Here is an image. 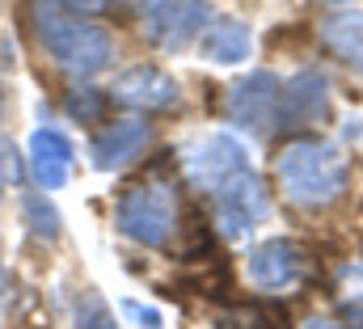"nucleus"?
I'll list each match as a JSON object with an SVG mask.
<instances>
[{
	"mask_svg": "<svg viewBox=\"0 0 363 329\" xmlns=\"http://www.w3.org/2000/svg\"><path fill=\"white\" fill-rule=\"evenodd\" d=\"M274 169H279L283 194L300 207H325L347 190V157L317 135L287 140Z\"/></svg>",
	"mask_w": 363,
	"mask_h": 329,
	"instance_id": "1",
	"label": "nucleus"
},
{
	"mask_svg": "<svg viewBox=\"0 0 363 329\" xmlns=\"http://www.w3.org/2000/svg\"><path fill=\"white\" fill-rule=\"evenodd\" d=\"M114 224L131 241L161 249L178 228V194H174V186L161 182V177H144V182L123 186L118 207H114Z\"/></svg>",
	"mask_w": 363,
	"mask_h": 329,
	"instance_id": "2",
	"label": "nucleus"
},
{
	"mask_svg": "<svg viewBox=\"0 0 363 329\" xmlns=\"http://www.w3.org/2000/svg\"><path fill=\"white\" fill-rule=\"evenodd\" d=\"M38 38L51 51V60L72 77H93L114 55L110 34L93 21H77V17H55V13L38 17Z\"/></svg>",
	"mask_w": 363,
	"mask_h": 329,
	"instance_id": "3",
	"label": "nucleus"
},
{
	"mask_svg": "<svg viewBox=\"0 0 363 329\" xmlns=\"http://www.w3.org/2000/svg\"><path fill=\"white\" fill-rule=\"evenodd\" d=\"M216 194H220V199H216V220H220V228H224L228 237H245V233L267 216V207H271L262 177L250 173V169L233 173Z\"/></svg>",
	"mask_w": 363,
	"mask_h": 329,
	"instance_id": "4",
	"label": "nucleus"
},
{
	"mask_svg": "<svg viewBox=\"0 0 363 329\" xmlns=\"http://www.w3.org/2000/svg\"><path fill=\"white\" fill-rule=\"evenodd\" d=\"M279 127H313L321 118H330V97H325V77L321 72H300L279 89V106H274Z\"/></svg>",
	"mask_w": 363,
	"mask_h": 329,
	"instance_id": "5",
	"label": "nucleus"
},
{
	"mask_svg": "<svg viewBox=\"0 0 363 329\" xmlns=\"http://www.w3.org/2000/svg\"><path fill=\"white\" fill-rule=\"evenodd\" d=\"M245 270L258 291H287L304 279V253L296 241H267L250 253Z\"/></svg>",
	"mask_w": 363,
	"mask_h": 329,
	"instance_id": "6",
	"label": "nucleus"
},
{
	"mask_svg": "<svg viewBox=\"0 0 363 329\" xmlns=\"http://www.w3.org/2000/svg\"><path fill=\"white\" fill-rule=\"evenodd\" d=\"M178 81L169 77V72H161V68H152V64H135V68H127L114 89H110V97L114 101H123V106H135V110H169L174 101H178Z\"/></svg>",
	"mask_w": 363,
	"mask_h": 329,
	"instance_id": "7",
	"label": "nucleus"
},
{
	"mask_svg": "<svg viewBox=\"0 0 363 329\" xmlns=\"http://www.w3.org/2000/svg\"><path fill=\"white\" fill-rule=\"evenodd\" d=\"M245 169V152H241V144L237 140H228V135H207L199 148H190V157H186V173H190V182L194 186H203V190H220L233 173H241Z\"/></svg>",
	"mask_w": 363,
	"mask_h": 329,
	"instance_id": "8",
	"label": "nucleus"
},
{
	"mask_svg": "<svg viewBox=\"0 0 363 329\" xmlns=\"http://www.w3.org/2000/svg\"><path fill=\"white\" fill-rule=\"evenodd\" d=\"M279 89L283 84H279L274 72H254V77L237 81L233 93H228V118L237 127H262L279 106Z\"/></svg>",
	"mask_w": 363,
	"mask_h": 329,
	"instance_id": "9",
	"label": "nucleus"
},
{
	"mask_svg": "<svg viewBox=\"0 0 363 329\" xmlns=\"http://www.w3.org/2000/svg\"><path fill=\"white\" fill-rule=\"evenodd\" d=\"M207 21H211V4H203V0H174V4H165L161 13L148 17V34H152V43L178 51V47H186V43L207 26Z\"/></svg>",
	"mask_w": 363,
	"mask_h": 329,
	"instance_id": "10",
	"label": "nucleus"
},
{
	"mask_svg": "<svg viewBox=\"0 0 363 329\" xmlns=\"http://www.w3.org/2000/svg\"><path fill=\"white\" fill-rule=\"evenodd\" d=\"M68 169H72V144H68V135L55 131V127L34 131V140H30V173H34V182L43 190H60L68 182Z\"/></svg>",
	"mask_w": 363,
	"mask_h": 329,
	"instance_id": "11",
	"label": "nucleus"
},
{
	"mask_svg": "<svg viewBox=\"0 0 363 329\" xmlns=\"http://www.w3.org/2000/svg\"><path fill=\"white\" fill-rule=\"evenodd\" d=\"M152 140V127L144 118H118L110 123L97 140H93V164L97 169H114V164H127L131 157H140Z\"/></svg>",
	"mask_w": 363,
	"mask_h": 329,
	"instance_id": "12",
	"label": "nucleus"
},
{
	"mask_svg": "<svg viewBox=\"0 0 363 329\" xmlns=\"http://www.w3.org/2000/svg\"><path fill=\"white\" fill-rule=\"evenodd\" d=\"M317 38L325 43L330 55H338L342 64H351L363 72V13H342V17H325L317 26Z\"/></svg>",
	"mask_w": 363,
	"mask_h": 329,
	"instance_id": "13",
	"label": "nucleus"
},
{
	"mask_svg": "<svg viewBox=\"0 0 363 329\" xmlns=\"http://www.w3.org/2000/svg\"><path fill=\"white\" fill-rule=\"evenodd\" d=\"M203 55L216 60V64H241L250 55V26L237 21V17H224L207 30L203 38Z\"/></svg>",
	"mask_w": 363,
	"mask_h": 329,
	"instance_id": "14",
	"label": "nucleus"
},
{
	"mask_svg": "<svg viewBox=\"0 0 363 329\" xmlns=\"http://www.w3.org/2000/svg\"><path fill=\"white\" fill-rule=\"evenodd\" d=\"M64 110H68L77 123H101L106 110H110V93H101V89H93V84H77V89H68Z\"/></svg>",
	"mask_w": 363,
	"mask_h": 329,
	"instance_id": "15",
	"label": "nucleus"
},
{
	"mask_svg": "<svg viewBox=\"0 0 363 329\" xmlns=\"http://www.w3.org/2000/svg\"><path fill=\"white\" fill-rule=\"evenodd\" d=\"M21 211H26V224L38 241H60V211L47 203V194H26Z\"/></svg>",
	"mask_w": 363,
	"mask_h": 329,
	"instance_id": "16",
	"label": "nucleus"
},
{
	"mask_svg": "<svg viewBox=\"0 0 363 329\" xmlns=\"http://www.w3.org/2000/svg\"><path fill=\"white\" fill-rule=\"evenodd\" d=\"M72 317H77V329H118L114 325V313L106 308V300L97 291H81L72 300Z\"/></svg>",
	"mask_w": 363,
	"mask_h": 329,
	"instance_id": "17",
	"label": "nucleus"
},
{
	"mask_svg": "<svg viewBox=\"0 0 363 329\" xmlns=\"http://www.w3.org/2000/svg\"><path fill=\"white\" fill-rule=\"evenodd\" d=\"M0 177H4V186L26 177V164H21V152L13 140H0Z\"/></svg>",
	"mask_w": 363,
	"mask_h": 329,
	"instance_id": "18",
	"label": "nucleus"
},
{
	"mask_svg": "<svg viewBox=\"0 0 363 329\" xmlns=\"http://www.w3.org/2000/svg\"><path fill=\"white\" fill-rule=\"evenodd\" d=\"M55 4H64L68 13H81V17H97V13H106L114 0H55Z\"/></svg>",
	"mask_w": 363,
	"mask_h": 329,
	"instance_id": "19",
	"label": "nucleus"
},
{
	"mask_svg": "<svg viewBox=\"0 0 363 329\" xmlns=\"http://www.w3.org/2000/svg\"><path fill=\"white\" fill-rule=\"evenodd\" d=\"M123 313H127V317H135L144 329H157V325H161L157 308H144V304H135V300H127V304H123Z\"/></svg>",
	"mask_w": 363,
	"mask_h": 329,
	"instance_id": "20",
	"label": "nucleus"
},
{
	"mask_svg": "<svg viewBox=\"0 0 363 329\" xmlns=\"http://www.w3.org/2000/svg\"><path fill=\"white\" fill-rule=\"evenodd\" d=\"M140 4H144V13H148V17H152V13H161V9H165V0H140Z\"/></svg>",
	"mask_w": 363,
	"mask_h": 329,
	"instance_id": "21",
	"label": "nucleus"
},
{
	"mask_svg": "<svg viewBox=\"0 0 363 329\" xmlns=\"http://www.w3.org/2000/svg\"><path fill=\"white\" fill-rule=\"evenodd\" d=\"M304 329H342V325H334V321H317V317H313V321H304Z\"/></svg>",
	"mask_w": 363,
	"mask_h": 329,
	"instance_id": "22",
	"label": "nucleus"
},
{
	"mask_svg": "<svg viewBox=\"0 0 363 329\" xmlns=\"http://www.w3.org/2000/svg\"><path fill=\"white\" fill-rule=\"evenodd\" d=\"M351 321H355V325L363 329V304H355V308H351Z\"/></svg>",
	"mask_w": 363,
	"mask_h": 329,
	"instance_id": "23",
	"label": "nucleus"
},
{
	"mask_svg": "<svg viewBox=\"0 0 363 329\" xmlns=\"http://www.w3.org/2000/svg\"><path fill=\"white\" fill-rule=\"evenodd\" d=\"M0 118H4V89H0Z\"/></svg>",
	"mask_w": 363,
	"mask_h": 329,
	"instance_id": "24",
	"label": "nucleus"
},
{
	"mask_svg": "<svg viewBox=\"0 0 363 329\" xmlns=\"http://www.w3.org/2000/svg\"><path fill=\"white\" fill-rule=\"evenodd\" d=\"M0 194H4V177H0Z\"/></svg>",
	"mask_w": 363,
	"mask_h": 329,
	"instance_id": "25",
	"label": "nucleus"
},
{
	"mask_svg": "<svg viewBox=\"0 0 363 329\" xmlns=\"http://www.w3.org/2000/svg\"><path fill=\"white\" fill-rule=\"evenodd\" d=\"M325 4H342V0H325Z\"/></svg>",
	"mask_w": 363,
	"mask_h": 329,
	"instance_id": "26",
	"label": "nucleus"
}]
</instances>
